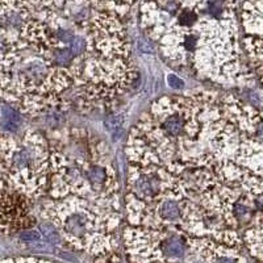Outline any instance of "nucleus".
I'll return each instance as SVG.
<instances>
[{
    "instance_id": "f257e3e1",
    "label": "nucleus",
    "mask_w": 263,
    "mask_h": 263,
    "mask_svg": "<svg viewBox=\"0 0 263 263\" xmlns=\"http://www.w3.org/2000/svg\"><path fill=\"white\" fill-rule=\"evenodd\" d=\"M70 203L74 209L67 203L50 209V215L69 241L73 244L82 242L83 247L94 253L114 246L113 230L118 224V215L114 213L111 204L95 212L94 204L87 208L83 202L70 200Z\"/></svg>"
},
{
    "instance_id": "1a4fd4ad",
    "label": "nucleus",
    "mask_w": 263,
    "mask_h": 263,
    "mask_svg": "<svg viewBox=\"0 0 263 263\" xmlns=\"http://www.w3.org/2000/svg\"><path fill=\"white\" fill-rule=\"evenodd\" d=\"M19 238L24 242H37L41 240V236L38 232H36L33 229H24L19 234Z\"/></svg>"
},
{
    "instance_id": "39448f33",
    "label": "nucleus",
    "mask_w": 263,
    "mask_h": 263,
    "mask_svg": "<svg viewBox=\"0 0 263 263\" xmlns=\"http://www.w3.org/2000/svg\"><path fill=\"white\" fill-rule=\"evenodd\" d=\"M52 62L59 66H69L74 62V54L69 48L53 49Z\"/></svg>"
},
{
    "instance_id": "9d476101",
    "label": "nucleus",
    "mask_w": 263,
    "mask_h": 263,
    "mask_svg": "<svg viewBox=\"0 0 263 263\" xmlns=\"http://www.w3.org/2000/svg\"><path fill=\"white\" fill-rule=\"evenodd\" d=\"M84 49H86V39L83 37H74L71 42V53L74 56H80L82 53H84Z\"/></svg>"
},
{
    "instance_id": "0eeeda50",
    "label": "nucleus",
    "mask_w": 263,
    "mask_h": 263,
    "mask_svg": "<svg viewBox=\"0 0 263 263\" xmlns=\"http://www.w3.org/2000/svg\"><path fill=\"white\" fill-rule=\"evenodd\" d=\"M39 230L50 244H53V245H59L61 244V237H59V234H58V232L56 230L52 223H42L39 225Z\"/></svg>"
},
{
    "instance_id": "9b49d317",
    "label": "nucleus",
    "mask_w": 263,
    "mask_h": 263,
    "mask_svg": "<svg viewBox=\"0 0 263 263\" xmlns=\"http://www.w3.org/2000/svg\"><path fill=\"white\" fill-rule=\"evenodd\" d=\"M213 263H240V259L237 258L234 254L224 253V254H217Z\"/></svg>"
},
{
    "instance_id": "423d86ee",
    "label": "nucleus",
    "mask_w": 263,
    "mask_h": 263,
    "mask_svg": "<svg viewBox=\"0 0 263 263\" xmlns=\"http://www.w3.org/2000/svg\"><path fill=\"white\" fill-rule=\"evenodd\" d=\"M197 16L196 11H193L191 8H184L180 11V13L178 15V19H176V21L179 24V26H183V28H189V26H192L195 22L197 21Z\"/></svg>"
},
{
    "instance_id": "f03ea898",
    "label": "nucleus",
    "mask_w": 263,
    "mask_h": 263,
    "mask_svg": "<svg viewBox=\"0 0 263 263\" xmlns=\"http://www.w3.org/2000/svg\"><path fill=\"white\" fill-rule=\"evenodd\" d=\"M182 209H180L179 202L176 200H165L157 207V216L159 221H170L176 223L180 217Z\"/></svg>"
},
{
    "instance_id": "20e7f679",
    "label": "nucleus",
    "mask_w": 263,
    "mask_h": 263,
    "mask_svg": "<svg viewBox=\"0 0 263 263\" xmlns=\"http://www.w3.org/2000/svg\"><path fill=\"white\" fill-rule=\"evenodd\" d=\"M161 246L165 255L170 258H180L183 257L186 251L184 242L178 236H170L169 238H165Z\"/></svg>"
},
{
    "instance_id": "6e6552de",
    "label": "nucleus",
    "mask_w": 263,
    "mask_h": 263,
    "mask_svg": "<svg viewBox=\"0 0 263 263\" xmlns=\"http://www.w3.org/2000/svg\"><path fill=\"white\" fill-rule=\"evenodd\" d=\"M54 36H56V39H57L58 44L61 45L71 44L75 37V36L73 35V32L67 31V29H62V28H59L57 32H54Z\"/></svg>"
},
{
    "instance_id": "7ed1b4c3",
    "label": "nucleus",
    "mask_w": 263,
    "mask_h": 263,
    "mask_svg": "<svg viewBox=\"0 0 263 263\" xmlns=\"http://www.w3.org/2000/svg\"><path fill=\"white\" fill-rule=\"evenodd\" d=\"M21 124V114L11 105H4L1 108V125L5 131L15 133L19 131Z\"/></svg>"
},
{
    "instance_id": "f8f14e48",
    "label": "nucleus",
    "mask_w": 263,
    "mask_h": 263,
    "mask_svg": "<svg viewBox=\"0 0 263 263\" xmlns=\"http://www.w3.org/2000/svg\"><path fill=\"white\" fill-rule=\"evenodd\" d=\"M167 83L169 86L175 90H182L184 87V82L183 79H180L179 76H176L175 74H170L167 75Z\"/></svg>"
}]
</instances>
